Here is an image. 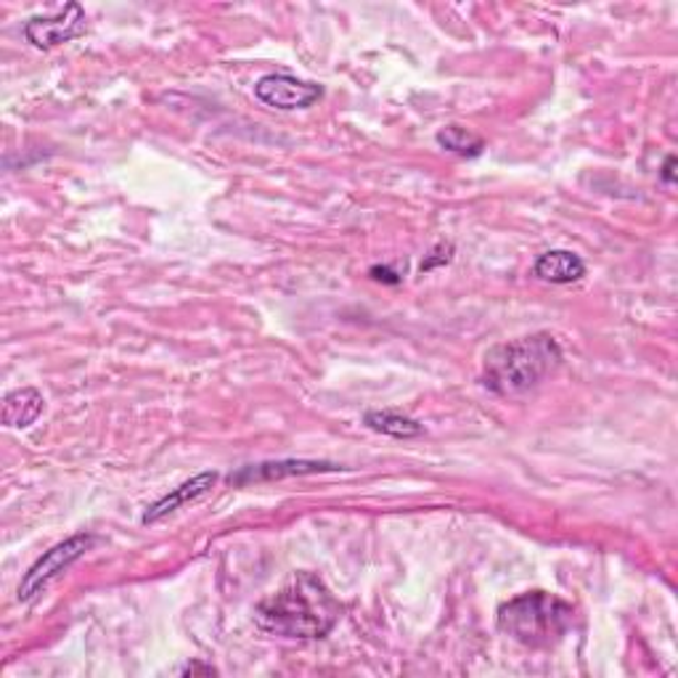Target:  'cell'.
<instances>
[{"instance_id":"cell-9","label":"cell","mask_w":678,"mask_h":678,"mask_svg":"<svg viewBox=\"0 0 678 678\" xmlns=\"http://www.w3.org/2000/svg\"><path fill=\"white\" fill-rule=\"evenodd\" d=\"M533 276L546 284H572L586 276V263L576 252L549 250L533 263Z\"/></svg>"},{"instance_id":"cell-10","label":"cell","mask_w":678,"mask_h":678,"mask_svg":"<svg viewBox=\"0 0 678 678\" xmlns=\"http://www.w3.org/2000/svg\"><path fill=\"white\" fill-rule=\"evenodd\" d=\"M43 395L35 387L14 390V393L3 397V424L17 429L30 427L43 414Z\"/></svg>"},{"instance_id":"cell-15","label":"cell","mask_w":678,"mask_h":678,"mask_svg":"<svg viewBox=\"0 0 678 678\" xmlns=\"http://www.w3.org/2000/svg\"><path fill=\"white\" fill-rule=\"evenodd\" d=\"M181 674L184 676H197V674H205V676H215L218 674V670L212 668V665H201V663H192V665H186L184 670H181Z\"/></svg>"},{"instance_id":"cell-16","label":"cell","mask_w":678,"mask_h":678,"mask_svg":"<svg viewBox=\"0 0 678 678\" xmlns=\"http://www.w3.org/2000/svg\"><path fill=\"white\" fill-rule=\"evenodd\" d=\"M674 167H676V156H668V160H665V165H663V181L668 186H674L676 184V173H674Z\"/></svg>"},{"instance_id":"cell-2","label":"cell","mask_w":678,"mask_h":678,"mask_svg":"<svg viewBox=\"0 0 678 678\" xmlns=\"http://www.w3.org/2000/svg\"><path fill=\"white\" fill-rule=\"evenodd\" d=\"M562 363V348L551 335H531L493 345L482 361V382L495 395H523L538 387Z\"/></svg>"},{"instance_id":"cell-13","label":"cell","mask_w":678,"mask_h":678,"mask_svg":"<svg viewBox=\"0 0 678 678\" xmlns=\"http://www.w3.org/2000/svg\"><path fill=\"white\" fill-rule=\"evenodd\" d=\"M451 252H453V247H451V244H438V247H435V250L429 252L427 258H424L422 273L438 269V265H448V263H451Z\"/></svg>"},{"instance_id":"cell-5","label":"cell","mask_w":678,"mask_h":678,"mask_svg":"<svg viewBox=\"0 0 678 678\" xmlns=\"http://www.w3.org/2000/svg\"><path fill=\"white\" fill-rule=\"evenodd\" d=\"M254 96L271 109L282 112H295V109H308L324 96V88L318 83L299 80L292 75H263L254 83Z\"/></svg>"},{"instance_id":"cell-4","label":"cell","mask_w":678,"mask_h":678,"mask_svg":"<svg viewBox=\"0 0 678 678\" xmlns=\"http://www.w3.org/2000/svg\"><path fill=\"white\" fill-rule=\"evenodd\" d=\"M94 544L96 536H90V533H77V536L62 540V544H56L54 549L45 551L43 557L30 567L28 576L22 578V583H19V602H30V599H35L37 593L48 589V583H54V580L62 576L64 570H69L77 559H83L85 551H90V546Z\"/></svg>"},{"instance_id":"cell-8","label":"cell","mask_w":678,"mask_h":678,"mask_svg":"<svg viewBox=\"0 0 678 678\" xmlns=\"http://www.w3.org/2000/svg\"><path fill=\"white\" fill-rule=\"evenodd\" d=\"M215 482H218V474L201 472V474H197V478L186 480L184 485L173 488V491H170L167 495H162L160 501H154V504L149 506L146 512H143V525L160 523V520H165L173 512H178L181 506H186V504H192V501L201 499V495L212 491Z\"/></svg>"},{"instance_id":"cell-3","label":"cell","mask_w":678,"mask_h":678,"mask_svg":"<svg viewBox=\"0 0 678 678\" xmlns=\"http://www.w3.org/2000/svg\"><path fill=\"white\" fill-rule=\"evenodd\" d=\"M576 621L570 602L549 591H527L499 608L501 634L527 649H551L567 636Z\"/></svg>"},{"instance_id":"cell-12","label":"cell","mask_w":678,"mask_h":678,"mask_svg":"<svg viewBox=\"0 0 678 678\" xmlns=\"http://www.w3.org/2000/svg\"><path fill=\"white\" fill-rule=\"evenodd\" d=\"M438 143L446 152H451L456 156H480L482 149H485V141L480 139L478 133H472L469 128H461V125H448L442 128L438 133Z\"/></svg>"},{"instance_id":"cell-6","label":"cell","mask_w":678,"mask_h":678,"mask_svg":"<svg viewBox=\"0 0 678 678\" xmlns=\"http://www.w3.org/2000/svg\"><path fill=\"white\" fill-rule=\"evenodd\" d=\"M85 32V11L80 3H67L54 17H32L24 24V37L35 48H56V45L75 41Z\"/></svg>"},{"instance_id":"cell-14","label":"cell","mask_w":678,"mask_h":678,"mask_svg":"<svg viewBox=\"0 0 678 678\" xmlns=\"http://www.w3.org/2000/svg\"><path fill=\"white\" fill-rule=\"evenodd\" d=\"M371 278H376V282H384V284H401V276L390 269H382V265H374V269H371Z\"/></svg>"},{"instance_id":"cell-11","label":"cell","mask_w":678,"mask_h":678,"mask_svg":"<svg viewBox=\"0 0 678 678\" xmlns=\"http://www.w3.org/2000/svg\"><path fill=\"white\" fill-rule=\"evenodd\" d=\"M367 427L374 429V433L390 435V438H419L424 433V427L411 416L397 414V411H369L367 414Z\"/></svg>"},{"instance_id":"cell-7","label":"cell","mask_w":678,"mask_h":678,"mask_svg":"<svg viewBox=\"0 0 678 678\" xmlns=\"http://www.w3.org/2000/svg\"><path fill=\"white\" fill-rule=\"evenodd\" d=\"M337 464L329 461H305V459H286V461H263V464L241 467L239 472L228 474L231 485H250V482H269L282 478H303V474H321V472H337Z\"/></svg>"},{"instance_id":"cell-1","label":"cell","mask_w":678,"mask_h":678,"mask_svg":"<svg viewBox=\"0 0 678 678\" xmlns=\"http://www.w3.org/2000/svg\"><path fill=\"white\" fill-rule=\"evenodd\" d=\"M342 604L329 586L313 572H295L284 589L254 608V621L263 631L282 638H324L335 631Z\"/></svg>"}]
</instances>
